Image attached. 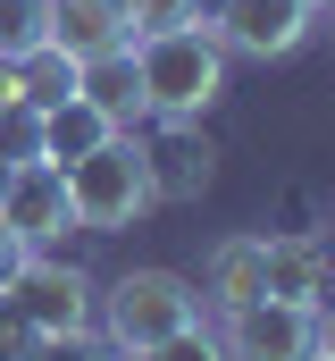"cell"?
Instances as JSON below:
<instances>
[{"label": "cell", "instance_id": "9", "mask_svg": "<svg viewBox=\"0 0 335 361\" xmlns=\"http://www.w3.org/2000/svg\"><path fill=\"white\" fill-rule=\"evenodd\" d=\"M126 42H134L126 0H51V51L101 59V51H126Z\"/></svg>", "mask_w": 335, "mask_h": 361}, {"label": "cell", "instance_id": "24", "mask_svg": "<svg viewBox=\"0 0 335 361\" xmlns=\"http://www.w3.org/2000/svg\"><path fill=\"white\" fill-rule=\"evenodd\" d=\"M327 17H335V0H327Z\"/></svg>", "mask_w": 335, "mask_h": 361}, {"label": "cell", "instance_id": "10", "mask_svg": "<svg viewBox=\"0 0 335 361\" xmlns=\"http://www.w3.org/2000/svg\"><path fill=\"white\" fill-rule=\"evenodd\" d=\"M109 135H118V118L92 109V101L76 92V101H59V109L34 118V160H59V169H68V160H84V152H101Z\"/></svg>", "mask_w": 335, "mask_h": 361}, {"label": "cell", "instance_id": "3", "mask_svg": "<svg viewBox=\"0 0 335 361\" xmlns=\"http://www.w3.org/2000/svg\"><path fill=\"white\" fill-rule=\"evenodd\" d=\"M193 319H201V294H193L176 269H126L109 294H101V328H109V345H118L126 361H143L160 336L193 328Z\"/></svg>", "mask_w": 335, "mask_h": 361}, {"label": "cell", "instance_id": "17", "mask_svg": "<svg viewBox=\"0 0 335 361\" xmlns=\"http://www.w3.org/2000/svg\"><path fill=\"white\" fill-rule=\"evenodd\" d=\"M34 361H126L109 336H92V328H76V336H34Z\"/></svg>", "mask_w": 335, "mask_h": 361}, {"label": "cell", "instance_id": "18", "mask_svg": "<svg viewBox=\"0 0 335 361\" xmlns=\"http://www.w3.org/2000/svg\"><path fill=\"white\" fill-rule=\"evenodd\" d=\"M143 361H227V353H218V336H210V328L193 319V328H176V336H160V345H151Z\"/></svg>", "mask_w": 335, "mask_h": 361}, {"label": "cell", "instance_id": "20", "mask_svg": "<svg viewBox=\"0 0 335 361\" xmlns=\"http://www.w3.org/2000/svg\"><path fill=\"white\" fill-rule=\"evenodd\" d=\"M25 269V244H17V235H8V227H0V294H8V277Z\"/></svg>", "mask_w": 335, "mask_h": 361}, {"label": "cell", "instance_id": "22", "mask_svg": "<svg viewBox=\"0 0 335 361\" xmlns=\"http://www.w3.org/2000/svg\"><path fill=\"white\" fill-rule=\"evenodd\" d=\"M319 353L335 361V311H319Z\"/></svg>", "mask_w": 335, "mask_h": 361}, {"label": "cell", "instance_id": "14", "mask_svg": "<svg viewBox=\"0 0 335 361\" xmlns=\"http://www.w3.org/2000/svg\"><path fill=\"white\" fill-rule=\"evenodd\" d=\"M17 92H25L34 118L59 109V101H76V59H68V51H34V59H17Z\"/></svg>", "mask_w": 335, "mask_h": 361}, {"label": "cell", "instance_id": "15", "mask_svg": "<svg viewBox=\"0 0 335 361\" xmlns=\"http://www.w3.org/2000/svg\"><path fill=\"white\" fill-rule=\"evenodd\" d=\"M51 51V0H0V59Z\"/></svg>", "mask_w": 335, "mask_h": 361}, {"label": "cell", "instance_id": "12", "mask_svg": "<svg viewBox=\"0 0 335 361\" xmlns=\"http://www.w3.org/2000/svg\"><path fill=\"white\" fill-rule=\"evenodd\" d=\"M260 294H277V302H310V311H319L310 235H268V244H260Z\"/></svg>", "mask_w": 335, "mask_h": 361}, {"label": "cell", "instance_id": "21", "mask_svg": "<svg viewBox=\"0 0 335 361\" xmlns=\"http://www.w3.org/2000/svg\"><path fill=\"white\" fill-rule=\"evenodd\" d=\"M8 109H25V92H17V59H0V118Z\"/></svg>", "mask_w": 335, "mask_h": 361}, {"label": "cell", "instance_id": "7", "mask_svg": "<svg viewBox=\"0 0 335 361\" xmlns=\"http://www.w3.org/2000/svg\"><path fill=\"white\" fill-rule=\"evenodd\" d=\"M310 25H319L310 0H218L210 8V34L227 59H285V51H302Z\"/></svg>", "mask_w": 335, "mask_h": 361}, {"label": "cell", "instance_id": "19", "mask_svg": "<svg viewBox=\"0 0 335 361\" xmlns=\"http://www.w3.org/2000/svg\"><path fill=\"white\" fill-rule=\"evenodd\" d=\"M310 269H319V311H335V235H310Z\"/></svg>", "mask_w": 335, "mask_h": 361}, {"label": "cell", "instance_id": "5", "mask_svg": "<svg viewBox=\"0 0 335 361\" xmlns=\"http://www.w3.org/2000/svg\"><path fill=\"white\" fill-rule=\"evenodd\" d=\"M92 277L68 269V261H42V252H25V269L8 277V311L34 328V336H76V328H92Z\"/></svg>", "mask_w": 335, "mask_h": 361}, {"label": "cell", "instance_id": "8", "mask_svg": "<svg viewBox=\"0 0 335 361\" xmlns=\"http://www.w3.org/2000/svg\"><path fill=\"white\" fill-rule=\"evenodd\" d=\"M168 135L160 143H143V169H151V193L160 202H193L201 185H210V135H193V118H160Z\"/></svg>", "mask_w": 335, "mask_h": 361}, {"label": "cell", "instance_id": "13", "mask_svg": "<svg viewBox=\"0 0 335 361\" xmlns=\"http://www.w3.org/2000/svg\"><path fill=\"white\" fill-rule=\"evenodd\" d=\"M260 244H268V235H227V244L210 252L201 286H210V302H218V311H235V302L260 294Z\"/></svg>", "mask_w": 335, "mask_h": 361}, {"label": "cell", "instance_id": "23", "mask_svg": "<svg viewBox=\"0 0 335 361\" xmlns=\"http://www.w3.org/2000/svg\"><path fill=\"white\" fill-rule=\"evenodd\" d=\"M310 8H327V0H310Z\"/></svg>", "mask_w": 335, "mask_h": 361}, {"label": "cell", "instance_id": "2", "mask_svg": "<svg viewBox=\"0 0 335 361\" xmlns=\"http://www.w3.org/2000/svg\"><path fill=\"white\" fill-rule=\"evenodd\" d=\"M151 202H160V193H151L143 143H134L126 126H118L101 152L68 160V210H76V227H84V235H118V227H134Z\"/></svg>", "mask_w": 335, "mask_h": 361}, {"label": "cell", "instance_id": "1", "mask_svg": "<svg viewBox=\"0 0 335 361\" xmlns=\"http://www.w3.org/2000/svg\"><path fill=\"white\" fill-rule=\"evenodd\" d=\"M134 85H143V109L151 118H201L218 92H227V51L201 25H168V34H143L134 42Z\"/></svg>", "mask_w": 335, "mask_h": 361}, {"label": "cell", "instance_id": "11", "mask_svg": "<svg viewBox=\"0 0 335 361\" xmlns=\"http://www.w3.org/2000/svg\"><path fill=\"white\" fill-rule=\"evenodd\" d=\"M76 92L126 126V118L143 109V85H134V42H126V51H101V59H76Z\"/></svg>", "mask_w": 335, "mask_h": 361}, {"label": "cell", "instance_id": "6", "mask_svg": "<svg viewBox=\"0 0 335 361\" xmlns=\"http://www.w3.org/2000/svg\"><path fill=\"white\" fill-rule=\"evenodd\" d=\"M0 227H8L25 252H51V244L76 227V210H68V169H59V160H17V169L0 177Z\"/></svg>", "mask_w": 335, "mask_h": 361}, {"label": "cell", "instance_id": "25", "mask_svg": "<svg viewBox=\"0 0 335 361\" xmlns=\"http://www.w3.org/2000/svg\"><path fill=\"white\" fill-rule=\"evenodd\" d=\"M310 361H327V353H310Z\"/></svg>", "mask_w": 335, "mask_h": 361}, {"label": "cell", "instance_id": "16", "mask_svg": "<svg viewBox=\"0 0 335 361\" xmlns=\"http://www.w3.org/2000/svg\"><path fill=\"white\" fill-rule=\"evenodd\" d=\"M126 25H134V42L168 34V25H201V0H126Z\"/></svg>", "mask_w": 335, "mask_h": 361}, {"label": "cell", "instance_id": "4", "mask_svg": "<svg viewBox=\"0 0 335 361\" xmlns=\"http://www.w3.org/2000/svg\"><path fill=\"white\" fill-rule=\"evenodd\" d=\"M218 353H227V361H310V353H319V311H310V302L251 294V302L227 311Z\"/></svg>", "mask_w": 335, "mask_h": 361}]
</instances>
